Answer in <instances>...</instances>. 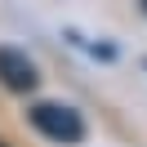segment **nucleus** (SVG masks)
<instances>
[{
    "label": "nucleus",
    "instance_id": "f257e3e1",
    "mask_svg": "<svg viewBox=\"0 0 147 147\" xmlns=\"http://www.w3.org/2000/svg\"><path fill=\"white\" fill-rule=\"evenodd\" d=\"M27 116H31V125H36L45 138H54V143H80V138H85L80 111L67 107V102H36Z\"/></svg>",
    "mask_w": 147,
    "mask_h": 147
},
{
    "label": "nucleus",
    "instance_id": "f03ea898",
    "mask_svg": "<svg viewBox=\"0 0 147 147\" xmlns=\"http://www.w3.org/2000/svg\"><path fill=\"white\" fill-rule=\"evenodd\" d=\"M0 80L9 85V89H18V94H27V89H36V63H31L27 54H18V49H0Z\"/></svg>",
    "mask_w": 147,
    "mask_h": 147
}]
</instances>
